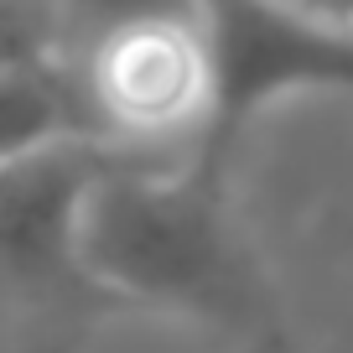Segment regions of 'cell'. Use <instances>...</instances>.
I'll list each match as a JSON object with an SVG mask.
<instances>
[{
    "label": "cell",
    "mask_w": 353,
    "mask_h": 353,
    "mask_svg": "<svg viewBox=\"0 0 353 353\" xmlns=\"http://www.w3.org/2000/svg\"><path fill=\"white\" fill-rule=\"evenodd\" d=\"M78 254L125 312H166L244 353H291V322L229 198V176L110 151L78 213Z\"/></svg>",
    "instance_id": "6da1fadb"
},
{
    "label": "cell",
    "mask_w": 353,
    "mask_h": 353,
    "mask_svg": "<svg viewBox=\"0 0 353 353\" xmlns=\"http://www.w3.org/2000/svg\"><path fill=\"white\" fill-rule=\"evenodd\" d=\"M208 125L192 161L234 172L250 125L291 94H353V32L301 11L296 0H203Z\"/></svg>",
    "instance_id": "7a4b0ae2"
},
{
    "label": "cell",
    "mask_w": 353,
    "mask_h": 353,
    "mask_svg": "<svg viewBox=\"0 0 353 353\" xmlns=\"http://www.w3.org/2000/svg\"><path fill=\"white\" fill-rule=\"evenodd\" d=\"M104 161V141H68L0 166V312L63 343L88 322L125 312L94 286L78 254V213Z\"/></svg>",
    "instance_id": "3957f363"
},
{
    "label": "cell",
    "mask_w": 353,
    "mask_h": 353,
    "mask_svg": "<svg viewBox=\"0 0 353 353\" xmlns=\"http://www.w3.org/2000/svg\"><path fill=\"white\" fill-rule=\"evenodd\" d=\"M110 151L188 161L208 125V42L198 16L135 21L63 57Z\"/></svg>",
    "instance_id": "277c9868"
},
{
    "label": "cell",
    "mask_w": 353,
    "mask_h": 353,
    "mask_svg": "<svg viewBox=\"0 0 353 353\" xmlns=\"http://www.w3.org/2000/svg\"><path fill=\"white\" fill-rule=\"evenodd\" d=\"M68 141H99L73 68L63 57L0 68V166H16Z\"/></svg>",
    "instance_id": "5b68a950"
},
{
    "label": "cell",
    "mask_w": 353,
    "mask_h": 353,
    "mask_svg": "<svg viewBox=\"0 0 353 353\" xmlns=\"http://www.w3.org/2000/svg\"><path fill=\"white\" fill-rule=\"evenodd\" d=\"M57 6V37L63 57H78L88 42L120 32L135 21H161V16H198L203 0H52Z\"/></svg>",
    "instance_id": "8992f818"
},
{
    "label": "cell",
    "mask_w": 353,
    "mask_h": 353,
    "mask_svg": "<svg viewBox=\"0 0 353 353\" xmlns=\"http://www.w3.org/2000/svg\"><path fill=\"white\" fill-rule=\"evenodd\" d=\"M63 57L52 0H0V68Z\"/></svg>",
    "instance_id": "52a82bcc"
},
{
    "label": "cell",
    "mask_w": 353,
    "mask_h": 353,
    "mask_svg": "<svg viewBox=\"0 0 353 353\" xmlns=\"http://www.w3.org/2000/svg\"><path fill=\"white\" fill-rule=\"evenodd\" d=\"M301 11H312V16H322V21H332V26H348L353 32V0H296Z\"/></svg>",
    "instance_id": "ba28073f"
}]
</instances>
